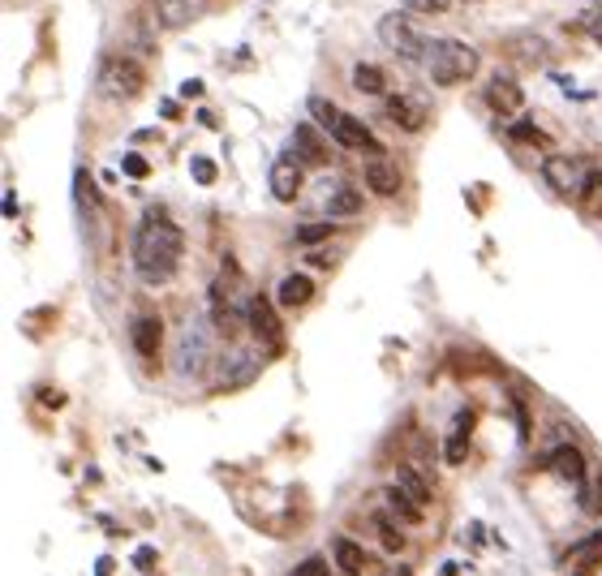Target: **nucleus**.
Returning <instances> with one entry per match:
<instances>
[{"mask_svg": "<svg viewBox=\"0 0 602 576\" xmlns=\"http://www.w3.org/2000/svg\"><path fill=\"white\" fill-rule=\"evenodd\" d=\"M362 177H366V190H370V194H379V198H396V194H400V185H405L400 168H396L392 160H383V155L362 168Z\"/></svg>", "mask_w": 602, "mask_h": 576, "instance_id": "nucleus-13", "label": "nucleus"}, {"mask_svg": "<svg viewBox=\"0 0 602 576\" xmlns=\"http://www.w3.org/2000/svg\"><path fill=\"white\" fill-rule=\"evenodd\" d=\"M357 211H362V194H357L353 185H336V190L327 194V215H340L344 220V215H357Z\"/></svg>", "mask_w": 602, "mask_h": 576, "instance_id": "nucleus-23", "label": "nucleus"}, {"mask_svg": "<svg viewBox=\"0 0 602 576\" xmlns=\"http://www.w3.org/2000/svg\"><path fill=\"white\" fill-rule=\"evenodd\" d=\"M594 538H598V542H602V529H598V534H594Z\"/></svg>", "mask_w": 602, "mask_h": 576, "instance_id": "nucleus-37", "label": "nucleus"}, {"mask_svg": "<svg viewBox=\"0 0 602 576\" xmlns=\"http://www.w3.org/2000/svg\"><path fill=\"white\" fill-rule=\"evenodd\" d=\"M293 160L301 168H323L332 160V147H327V138L314 125H297L293 129Z\"/></svg>", "mask_w": 602, "mask_h": 576, "instance_id": "nucleus-10", "label": "nucleus"}, {"mask_svg": "<svg viewBox=\"0 0 602 576\" xmlns=\"http://www.w3.org/2000/svg\"><path fill=\"white\" fill-rule=\"evenodd\" d=\"M465 426H473V413L456 417V430H452L448 448H443V460H448V465H465Z\"/></svg>", "mask_w": 602, "mask_h": 576, "instance_id": "nucleus-24", "label": "nucleus"}, {"mask_svg": "<svg viewBox=\"0 0 602 576\" xmlns=\"http://www.w3.org/2000/svg\"><path fill=\"white\" fill-rule=\"evenodd\" d=\"M542 181H547L559 198H581L585 185H590V172L581 168V160H572V155H547V160H542Z\"/></svg>", "mask_w": 602, "mask_h": 576, "instance_id": "nucleus-6", "label": "nucleus"}, {"mask_svg": "<svg viewBox=\"0 0 602 576\" xmlns=\"http://www.w3.org/2000/svg\"><path fill=\"white\" fill-rule=\"evenodd\" d=\"M508 134L516 138V142H525V147H547V134H542V129L534 125V121H516Z\"/></svg>", "mask_w": 602, "mask_h": 576, "instance_id": "nucleus-28", "label": "nucleus"}, {"mask_svg": "<svg viewBox=\"0 0 602 576\" xmlns=\"http://www.w3.org/2000/svg\"><path fill=\"white\" fill-rule=\"evenodd\" d=\"M594 5H598V13H602V0H594Z\"/></svg>", "mask_w": 602, "mask_h": 576, "instance_id": "nucleus-36", "label": "nucleus"}, {"mask_svg": "<svg viewBox=\"0 0 602 576\" xmlns=\"http://www.w3.org/2000/svg\"><path fill=\"white\" fill-rule=\"evenodd\" d=\"M405 13H448L452 0H400Z\"/></svg>", "mask_w": 602, "mask_h": 576, "instance_id": "nucleus-29", "label": "nucleus"}, {"mask_svg": "<svg viewBox=\"0 0 602 576\" xmlns=\"http://www.w3.org/2000/svg\"><path fill=\"white\" fill-rule=\"evenodd\" d=\"M95 86H99V95H104V99L129 104V99H138L142 91H147V69H142L134 56H104Z\"/></svg>", "mask_w": 602, "mask_h": 576, "instance_id": "nucleus-4", "label": "nucleus"}, {"mask_svg": "<svg viewBox=\"0 0 602 576\" xmlns=\"http://www.w3.org/2000/svg\"><path fill=\"white\" fill-rule=\"evenodd\" d=\"M310 112H314V125L327 129V138H332L336 147H344V151H366V155H375V160L383 155V142L370 134L366 121H357L353 112L336 108L332 99H319V95H314V99H310Z\"/></svg>", "mask_w": 602, "mask_h": 576, "instance_id": "nucleus-3", "label": "nucleus"}, {"mask_svg": "<svg viewBox=\"0 0 602 576\" xmlns=\"http://www.w3.org/2000/svg\"><path fill=\"white\" fill-rule=\"evenodd\" d=\"M207 9H211V0H155L151 13L164 31H185V26H194Z\"/></svg>", "mask_w": 602, "mask_h": 576, "instance_id": "nucleus-9", "label": "nucleus"}, {"mask_svg": "<svg viewBox=\"0 0 602 576\" xmlns=\"http://www.w3.org/2000/svg\"><path fill=\"white\" fill-rule=\"evenodd\" d=\"M125 172H129V177H147V160H142V155H125Z\"/></svg>", "mask_w": 602, "mask_h": 576, "instance_id": "nucleus-32", "label": "nucleus"}, {"mask_svg": "<svg viewBox=\"0 0 602 576\" xmlns=\"http://www.w3.org/2000/svg\"><path fill=\"white\" fill-rule=\"evenodd\" d=\"M190 172H194V177L203 181V185L215 181V164H211V160H190Z\"/></svg>", "mask_w": 602, "mask_h": 576, "instance_id": "nucleus-31", "label": "nucleus"}, {"mask_svg": "<svg viewBox=\"0 0 602 576\" xmlns=\"http://www.w3.org/2000/svg\"><path fill=\"white\" fill-rule=\"evenodd\" d=\"M181 254H185V233L168 220L164 211L151 207L147 215H142L138 233H134V271H138V280L151 284V288L168 284L172 276H177V267H181Z\"/></svg>", "mask_w": 602, "mask_h": 576, "instance_id": "nucleus-1", "label": "nucleus"}, {"mask_svg": "<svg viewBox=\"0 0 602 576\" xmlns=\"http://www.w3.org/2000/svg\"><path fill=\"white\" fill-rule=\"evenodd\" d=\"M379 43H383L387 52H396L400 61H418V65H422V56L430 48V39L422 35V26L413 22L405 9L383 13V18H379Z\"/></svg>", "mask_w": 602, "mask_h": 576, "instance_id": "nucleus-5", "label": "nucleus"}, {"mask_svg": "<svg viewBox=\"0 0 602 576\" xmlns=\"http://www.w3.org/2000/svg\"><path fill=\"white\" fill-rule=\"evenodd\" d=\"M581 207L594 215V220H602V172H590V185H585L581 194Z\"/></svg>", "mask_w": 602, "mask_h": 576, "instance_id": "nucleus-27", "label": "nucleus"}, {"mask_svg": "<svg viewBox=\"0 0 602 576\" xmlns=\"http://www.w3.org/2000/svg\"><path fill=\"white\" fill-rule=\"evenodd\" d=\"M383 112H387V121H392L396 129H405V134H422L426 121H430V112H426V104L418 95H387Z\"/></svg>", "mask_w": 602, "mask_h": 576, "instance_id": "nucleus-8", "label": "nucleus"}, {"mask_svg": "<svg viewBox=\"0 0 602 576\" xmlns=\"http://www.w3.org/2000/svg\"><path fill=\"white\" fill-rule=\"evenodd\" d=\"M129 340H134V353L151 362V357L160 353V344H164V323H160V314H138V319L129 323Z\"/></svg>", "mask_w": 602, "mask_h": 576, "instance_id": "nucleus-11", "label": "nucleus"}, {"mask_svg": "<svg viewBox=\"0 0 602 576\" xmlns=\"http://www.w3.org/2000/svg\"><path fill=\"white\" fill-rule=\"evenodd\" d=\"M585 512H602V473L594 478V495H585Z\"/></svg>", "mask_w": 602, "mask_h": 576, "instance_id": "nucleus-33", "label": "nucleus"}, {"mask_svg": "<svg viewBox=\"0 0 602 576\" xmlns=\"http://www.w3.org/2000/svg\"><path fill=\"white\" fill-rule=\"evenodd\" d=\"M375 529H379V542H383V551H392V555H400L405 551V534L392 525V516H379L375 521Z\"/></svg>", "mask_w": 602, "mask_h": 576, "instance_id": "nucleus-25", "label": "nucleus"}, {"mask_svg": "<svg viewBox=\"0 0 602 576\" xmlns=\"http://www.w3.org/2000/svg\"><path fill=\"white\" fill-rule=\"evenodd\" d=\"M590 39L602 43V13H598V18H590Z\"/></svg>", "mask_w": 602, "mask_h": 576, "instance_id": "nucleus-34", "label": "nucleus"}, {"mask_svg": "<svg viewBox=\"0 0 602 576\" xmlns=\"http://www.w3.org/2000/svg\"><path fill=\"white\" fill-rule=\"evenodd\" d=\"M151 564H155V555H151V551H138V568H142V572H147Z\"/></svg>", "mask_w": 602, "mask_h": 576, "instance_id": "nucleus-35", "label": "nucleus"}, {"mask_svg": "<svg viewBox=\"0 0 602 576\" xmlns=\"http://www.w3.org/2000/svg\"><path fill=\"white\" fill-rule=\"evenodd\" d=\"M332 559L344 576H362L366 572V546H357L353 538H332Z\"/></svg>", "mask_w": 602, "mask_h": 576, "instance_id": "nucleus-19", "label": "nucleus"}, {"mask_svg": "<svg viewBox=\"0 0 602 576\" xmlns=\"http://www.w3.org/2000/svg\"><path fill=\"white\" fill-rule=\"evenodd\" d=\"M387 512H392V521H405V525H422V503H413L400 486H387Z\"/></svg>", "mask_w": 602, "mask_h": 576, "instance_id": "nucleus-21", "label": "nucleus"}, {"mask_svg": "<svg viewBox=\"0 0 602 576\" xmlns=\"http://www.w3.org/2000/svg\"><path fill=\"white\" fill-rule=\"evenodd\" d=\"M289 576H332V572H327V564H323L319 555H310V559H301V564H297Z\"/></svg>", "mask_w": 602, "mask_h": 576, "instance_id": "nucleus-30", "label": "nucleus"}, {"mask_svg": "<svg viewBox=\"0 0 602 576\" xmlns=\"http://www.w3.org/2000/svg\"><path fill=\"white\" fill-rule=\"evenodd\" d=\"M486 104H491L495 112H504V117H512V112L525 108V91H521V86H516L512 78L499 74V78L486 82Z\"/></svg>", "mask_w": 602, "mask_h": 576, "instance_id": "nucleus-15", "label": "nucleus"}, {"mask_svg": "<svg viewBox=\"0 0 602 576\" xmlns=\"http://www.w3.org/2000/svg\"><path fill=\"white\" fill-rule=\"evenodd\" d=\"M301 185H306V172H301V164L293 155H284V160L271 164V194H276L280 203H293L301 194Z\"/></svg>", "mask_w": 602, "mask_h": 576, "instance_id": "nucleus-12", "label": "nucleus"}, {"mask_svg": "<svg viewBox=\"0 0 602 576\" xmlns=\"http://www.w3.org/2000/svg\"><path fill=\"white\" fill-rule=\"evenodd\" d=\"M246 327L254 331V340L263 344L267 353H284V323H280L276 306H271L263 293L250 297V306H246Z\"/></svg>", "mask_w": 602, "mask_h": 576, "instance_id": "nucleus-7", "label": "nucleus"}, {"mask_svg": "<svg viewBox=\"0 0 602 576\" xmlns=\"http://www.w3.org/2000/svg\"><path fill=\"white\" fill-rule=\"evenodd\" d=\"M310 297H314V280L306 276V271H293V276H284V280H280V293H276V301H280L284 310L306 306Z\"/></svg>", "mask_w": 602, "mask_h": 576, "instance_id": "nucleus-18", "label": "nucleus"}, {"mask_svg": "<svg viewBox=\"0 0 602 576\" xmlns=\"http://www.w3.org/2000/svg\"><path fill=\"white\" fill-rule=\"evenodd\" d=\"M396 486H400V491H405L413 503H422V508L430 503V495H435V486L426 482V473L413 469V465H400V469H396Z\"/></svg>", "mask_w": 602, "mask_h": 576, "instance_id": "nucleus-20", "label": "nucleus"}, {"mask_svg": "<svg viewBox=\"0 0 602 576\" xmlns=\"http://www.w3.org/2000/svg\"><path fill=\"white\" fill-rule=\"evenodd\" d=\"M551 473L568 486H581L585 482V456L577 452V443H564L559 452H551Z\"/></svg>", "mask_w": 602, "mask_h": 576, "instance_id": "nucleus-16", "label": "nucleus"}, {"mask_svg": "<svg viewBox=\"0 0 602 576\" xmlns=\"http://www.w3.org/2000/svg\"><path fill=\"white\" fill-rule=\"evenodd\" d=\"M207 366V336H203V327H185V336H181V349H177V370L181 374H198Z\"/></svg>", "mask_w": 602, "mask_h": 576, "instance_id": "nucleus-14", "label": "nucleus"}, {"mask_svg": "<svg viewBox=\"0 0 602 576\" xmlns=\"http://www.w3.org/2000/svg\"><path fill=\"white\" fill-rule=\"evenodd\" d=\"M353 86L362 95H383L387 99V74H383L379 65H370V61H357L353 65Z\"/></svg>", "mask_w": 602, "mask_h": 576, "instance_id": "nucleus-22", "label": "nucleus"}, {"mask_svg": "<svg viewBox=\"0 0 602 576\" xmlns=\"http://www.w3.org/2000/svg\"><path fill=\"white\" fill-rule=\"evenodd\" d=\"M568 576H594L598 568H602V542L598 538H585V542H577L568 551Z\"/></svg>", "mask_w": 602, "mask_h": 576, "instance_id": "nucleus-17", "label": "nucleus"}, {"mask_svg": "<svg viewBox=\"0 0 602 576\" xmlns=\"http://www.w3.org/2000/svg\"><path fill=\"white\" fill-rule=\"evenodd\" d=\"M478 65H482L478 48L461 39H430V48L422 56V69L435 86H461L478 74Z\"/></svg>", "mask_w": 602, "mask_h": 576, "instance_id": "nucleus-2", "label": "nucleus"}, {"mask_svg": "<svg viewBox=\"0 0 602 576\" xmlns=\"http://www.w3.org/2000/svg\"><path fill=\"white\" fill-rule=\"evenodd\" d=\"M327 237H336V224L327 220V224H301L297 228V246H319V241Z\"/></svg>", "mask_w": 602, "mask_h": 576, "instance_id": "nucleus-26", "label": "nucleus"}]
</instances>
